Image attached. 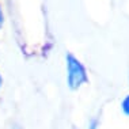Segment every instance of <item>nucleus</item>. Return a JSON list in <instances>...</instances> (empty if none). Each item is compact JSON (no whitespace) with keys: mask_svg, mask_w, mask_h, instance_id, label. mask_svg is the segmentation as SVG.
Listing matches in <instances>:
<instances>
[{"mask_svg":"<svg viewBox=\"0 0 129 129\" xmlns=\"http://www.w3.org/2000/svg\"><path fill=\"white\" fill-rule=\"evenodd\" d=\"M67 67H68V84L71 88H78L87 82L86 69L76 57L72 54H67Z\"/></svg>","mask_w":129,"mask_h":129,"instance_id":"1","label":"nucleus"},{"mask_svg":"<svg viewBox=\"0 0 129 129\" xmlns=\"http://www.w3.org/2000/svg\"><path fill=\"white\" fill-rule=\"evenodd\" d=\"M121 106H122V110H124V113H125V114H128V116H129V95H128L126 98H125V99L122 101V105H121Z\"/></svg>","mask_w":129,"mask_h":129,"instance_id":"2","label":"nucleus"},{"mask_svg":"<svg viewBox=\"0 0 129 129\" xmlns=\"http://www.w3.org/2000/svg\"><path fill=\"white\" fill-rule=\"evenodd\" d=\"M98 122H96V120H92L91 124H90V129H98Z\"/></svg>","mask_w":129,"mask_h":129,"instance_id":"3","label":"nucleus"},{"mask_svg":"<svg viewBox=\"0 0 129 129\" xmlns=\"http://www.w3.org/2000/svg\"><path fill=\"white\" fill-rule=\"evenodd\" d=\"M3 22H4V15H3L2 7H0V29H2V26H3Z\"/></svg>","mask_w":129,"mask_h":129,"instance_id":"4","label":"nucleus"},{"mask_svg":"<svg viewBox=\"0 0 129 129\" xmlns=\"http://www.w3.org/2000/svg\"><path fill=\"white\" fill-rule=\"evenodd\" d=\"M2 83H3V79H2V76H0V87H2Z\"/></svg>","mask_w":129,"mask_h":129,"instance_id":"5","label":"nucleus"},{"mask_svg":"<svg viewBox=\"0 0 129 129\" xmlns=\"http://www.w3.org/2000/svg\"><path fill=\"white\" fill-rule=\"evenodd\" d=\"M15 129H18V128H15Z\"/></svg>","mask_w":129,"mask_h":129,"instance_id":"6","label":"nucleus"}]
</instances>
